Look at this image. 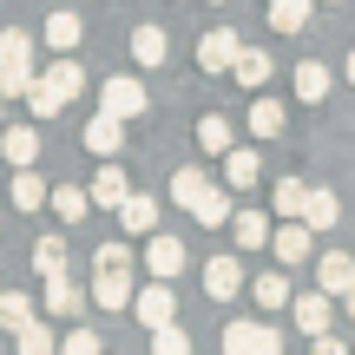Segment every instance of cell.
<instances>
[{"instance_id": "obj_35", "label": "cell", "mask_w": 355, "mask_h": 355, "mask_svg": "<svg viewBox=\"0 0 355 355\" xmlns=\"http://www.w3.org/2000/svg\"><path fill=\"white\" fill-rule=\"evenodd\" d=\"M60 105H66V99L46 86V79H33V86H26V112H33V119H60Z\"/></svg>"}, {"instance_id": "obj_40", "label": "cell", "mask_w": 355, "mask_h": 355, "mask_svg": "<svg viewBox=\"0 0 355 355\" xmlns=\"http://www.w3.org/2000/svg\"><path fill=\"white\" fill-rule=\"evenodd\" d=\"M309 343H316V355H349V349H343V343H336V336H329V329H322V336H309Z\"/></svg>"}, {"instance_id": "obj_34", "label": "cell", "mask_w": 355, "mask_h": 355, "mask_svg": "<svg viewBox=\"0 0 355 355\" xmlns=\"http://www.w3.org/2000/svg\"><path fill=\"white\" fill-rule=\"evenodd\" d=\"M250 132H257V139H277V132H283V105L270 99V92L250 105Z\"/></svg>"}, {"instance_id": "obj_46", "label": "cell", "mask_w": 355, "mask_h": 355, "mask_svg": "<svg viewBox=\"0 0 355 355\" xmlns=\"http://www.w3.org/2000/svg\"><path fill=\"white\" fill-rule=\"evenodd\" d=\"M0 296H7V290H0Z\"/></svg>"}, {"instance_id": "obj_32", "label": "cell", "mask_w": 355, "mask_h": 355, "mask_svg": "<svg viewBox=\"0 0 355 355\" xmlns=\"http://www.w3.org/2000/svg\"><path fill=\"white\" fill-rule=\"evenodd\" d=\"M13 349H20V355H60V343H53V329H46V322H26V329H13Z\"/></svg>"}, {"instance_id": "obj_9", "label": "cell", "mask_w": 355, "mask_h": 355, "mask_svg": "<svg viewBox=\"0 0 355 355\" xmlns=\"http://www.w3.org/2000/svg\"><path fill=\"white\" fill-rule=\"evenodd\" d=\"M237 46H243V40L230 33V26H211V33L198 40V66H204V73H230V66H237Z\"/></svg>"}, {"instance_id": "obj_11", "label": "cell", "mask_w": 355, "mask_h": 355, "mask_svg": "<svg viewBox=\"0 0 355 355\" xmlns=\"http://www.w3.org/2000/svg\"><path fill=\"white\" fill-rule=\"evenodd\" d=\"M40 79H46V86H53V92H60V99H66V105H73V99H79V92H86V66H79V60H73V53H53V60H46V73H40Z\"/></svg>"}, {"instance_id": "obj_43", "label": "cell", "mask_w": 355, "mask_h": 355, "mask_svg": "<svg viewBox=\"0 0 355 355\" xmlns=\"http://www.w3.org/2000/svg\"><path fill=\"white\" fill-rule=\"evenodd\" d=\"M349 79H355V53H349Z\"/></svg>"}, {"instance_id": "obj_26", "label": "cell", "mask_w": 355, "mask_h": 355, "mask_svg": "<svg viewBox=\"0 0 355 355\" xmlns=\"http://www.w3.org/2000/svg\"><path fill=\"white\" fill-rule=\"evenodd\" d=\"M165 53H171V40H165V26H139L132 33V60L152 73V66H165Z\"/></svg>"}, {"instance_id": "obj_45", "label": "cell", "mask_w": 355, "mask_h": 355, "mask_svg": "<svg viewBox=\"0 0 355 355\" xmlns=\"http://www.w3.org/2000/svg\"><path fill=\"white\" fill-rule=\"evenodd\" d=\"M316 7H322V0H316Z\"/></svg>"}, {"instance_id": "obj_44", "label": "cell", "mask_w": 355, "mask_h": 355, "mask_svg": "<svg viewBox=\"0 0 355 355\" xmlns=\"http://www.w3.org/2000/svg\"><path fill=\"white\" fill-rule=\"evenodd\" d=\"M217 7H224V0H217Z\"/></svg>"}, {"instance_id": "obj_38", "label": "cell", "mask_w": 355, "mask_h": 355, "mask_svg": "<svg viewBox=\"0 0 355 355\" xmlns=\"http://www.w3.org/2000/svg\"><path fill=\"white\" fill-rule=\"evenodd\" d=\"M152 355H191V336L178 322H165V329H152Z\"/></svg>"}, {"instance_id": "obj_15", "label": "cell", "mask_w": 355, "mask_h": 355, "mask_svg": "<svg viewBox=\"0 0 355 355\" xmlns=\"http://www.w3.org/2000/svg\"><path fill=\"white\" fill-rule=\"evenodd\" d=\"M125 198H132L125 165H112V158H105V165H99V178H92V204H99V211H119Z\"/></svg>"}, {"instance_id": "obj_2", "label": "cell", "mask_w": 355, "mask_h": 355, "mask_svg": "<svg viewBox=\"0 0 355 355\" xmlns=\"http://www.w3.org/2000/svg\"><path fill=\"white\" fill-rule=\"evenodd\" d=\"M33 79H40V66H33V33L7 26V33H0V99H26Z\"/></svg>"}, {"instance_id": "obj_28", "label": "cell", "mask_w": 355, "mask_h": 355, "mask_svg": "<svg viewBox=\"0 0 355 355\" xmlns=\"http://www.w3.org/2000/svg\"><path fill=\"white\" fill-rule=\"evenodd\" d=\"M46 204L60 211V224H79V217L92 211V191H79V184H60V191H46Z\"/></svg>"}, {"instance_id": "obj_18", "label": "cell", "mask_w": 355, "mask_h": 355, "mask_svg": "<svg viewBox=\"0 0 355 355\" xmlns=\"http://www.w3.org/2000/svg\"><path fill=\"white\" fill-rule=\"evenodd\" d=\"M257 178H263V158H257L250 145H230V152H224V184L230 191H250Z\"/></svg>"}, {"instance_id": "obj_33", "label": "cell", "mask_w": 355, "mask_h": 355, "mask_svg": "<svg viewBox=\"0 0 355 355\" xmlns=\"http://www.w3.org/2000/svg\"><path fill=\"white\" fill-rule=\"evenodd\" d=\"M40 309H33V296H20V290H7L0 296V329H26Z\"/></svg>"}, {"instance_id": "obj_42", "label": "cell", "mask_w": 355, "mask_h": 355, "mask_svg": "<svg viewBox=\"0 0 355 355\" xmlns=\"http://www.w3.org/2000/svg\"><path fill=\"white\" fill-rule=\"evenodd\" d=\"M0 125H7V99H0Z\"/></svg>"}, {"instance_id": "obj_4", "label": "cell", "mask_w": 355, "mask_h": 355, "mask_svg": "<svg viewBox=\"0 0 355 355\" xmlns=\"http://www.w3.org/2000/svg\"><path fill=\"white\" fill-rule=\"evenodd\" d=\"M132 316H139L145 329H165V322H178V296H171V283L152 277L139 296H132Z\"/></svg>"}, {"instance_id": "obj_16", "label": "cell", "mask_w": 355, "mask_h": 355, "mask_svg": "<svg viewBox=\"0 0 355 355\" xmlns=\"http://www.w3.org/2000/svg\"><path fill=\"white\" fill-rule=\"evenodd\" d=\"M79 40H86V20H79L73 7H53V13H46V46H53V53H73Z\"/></svg>"}, {"instance_id": "obj_25", "label": "cell", "mask_w": 355, "mask_h": 355, "mask_svg": "<svg viewBox=\"0 0 355 355\" xmlns=\"http://www.w3.org/2000/svg\"><path fill=\"white\" fill-rule=\"evenodd\" d=\"M198 145H204L211 158H224L230 145H237V125H230L224 112H204V119H198Z\"/></svg>"}, {"instance_id": "obj_30", "label": "cell", "mask_w": 355, "mask_h": 355, "mask_svg": "<svg viewBox=\"0 0 355 355\" xmlns=\"http://www.w3.org/2000/svg\"><path fill=\"white\" fill-rule=\"evenodd\" d=\"M40 204H46V184H40L33 165H20L13 171V211H40Z\"/></svg>"}, {"instance_id": "obj_47", "label": "cell", "mask_w": 355, "mask_h": 355, "mask_svg": "<svg viewBox=\"0 0 355 355\" xmlns=\"http://www.w3.org/2000/svg\"><path fill=\"white\" fill-rule=\"evenodd\" d=\"M349 355H355V349H349Z\"/></svg>"}, {"instance_id": "obj_19", "label": "cell", "mask_w": 355, "mask_h": 355, "mask_svg": "<svg viewBox=\"0 0 355 355\" xmlns=\"http://www.w3.org/2000/svg\"><path fill=\"white\" fill-rule=\"evenodd\" d=\"M250 296H257V309H263V316H277V309H290V277H283V270H263V277L250 283Z\"/></svg>"}, {"instance_id": "obj_24", "label": "cell", "mask_w": 355, "mask_h": 355, "mask_svg": "<svg viewBox=\"0 0 355 355\" xmlns=\"http://www.w3.org/2000/svg\"><path fill=\"white\" fill-rule=\"evenodd\" d=\"M230 237H237V250H263L270 243V217L263 211H230Z\"/></svg>"}, {"instance_id": "obj_3", "label": "cell", "mask_w": 355, "mask_h": 355, "mask_svg": "<svg viewBox=\"0 0 355 355\" xmlns=\"http://www.w3.org/2000/svg\"><path fill=\"white\" fill-rule=\"evenodd\" d=\"M224 355H283V336L270 322H224Z\"/></svg>"}, {"instance_id": "obj_37", "label": "cell", "mask_w": 355, "mask_h": 355, "mask_svg": "<svg viewBox=\"0 0 355 355\" xmlns=\"http://www.w3.org/2000/svg\"><path fill=\"white\" fill-rule=\"evenodd\" d=\"M33 270H40V277H60V270H66V243L60 237H40L33 243Z\"/></svg>"}, {"instance_id": "obj_12", "label": "cell", "mask_w": 355, "mask_h": 355, "mask_svg": "<svg viewBox=\"0 0 355 355\" xmlns=\"http://www.w3.org/2000/svg\"><path fill=\"white\" fill-rule=\"evenodd\" d=\"M237 290H243V263L237 257H211V263H204V296H211V303H230Z\"/></svg>"}, {"instance_id": "obj_20", "label": "cell", "mask_w": 355, "mask_h": 355, "mask_svg": "<svg viewBox=\"0 0 355 355\" xmlns=\"http://www.w3.org/2000/svg\"><path fill=\"white\" fill-rule=\"evenodd\" d=\"M270 66H277V60H270V46H237V66H230V73H237L250 92H263L270 86Z\"/></svg>"}, {"instance_id": "obj_6", "label": "cell", "mask_w": 355, "mask_h": 355, "mask_svg": "<svg viewBox=\"0 0 355 355\" xmlns=\"http://www.w3.org/2000/svg\"><path fill=\"white\" fill-rule=\"evenodd\" d=\"M86 152L92 158H119V152H125V119L99 105V112L86 119Z\"/></svg>"}, {"instance_id": "obj_5", "label": "cell", "mask_w": 355, "mask_h": 355, "mask_svg": "<svg viewBox=\"0 0 355 355\" xmlns=\"http://www.w3.org/2000/svg\"><path fill=\"white\" fill-rule=\"evenodd\" d=\"M99 105H105V112H119V119L132 125V119H139L152 99H145V79H132V73H112V79L99 86Z\"/></svg>"}, {"instance_id": "obj_23", "label": "cell", "mask_w": 355, "mask_h": 355, "mask_svg": "<svg viewBox=\"0 0 355 355\" xmlns=\"http://www.w3.org/2000/svg\"><path fill=\"white\" fill-rule=\"evenodd\" d=\"M303 224H309V230H329V224H343V204H336V191L309 184V198H303Z\"/></svg>"}, {"instance_id": "obj_14", "label": "cell", "mask_w": 355, "mask_h": 355, "mask_svg": "<svg viewBox=\"0 0 355 355\" xmlns=\"http://www.w3.org/2000/svg\"><path fill=\"white\" fill-rule=\"evenodd\" d=\"M112 217H119V224L132 230V237H152V230H158V198H145V191H132V198L119 204Z\"/></svg>"}, {"instance_id": "obj_8", "label": "cell", "mask_w": 355, "mask_h": 355, "mask_svg": "<svg viewBox=\"0 0 355 355\" xmlns=\"http://www.w3.org/2000/svg\"><path fill=\"white\" fill-rule=\"evenodd\" d=\"M270 250H277V263L303 270V263H309V250H316V243H309V224H303V217H290L283 230H270Z\"/></svg>"}, {"instance_id": "obj_7", "label": "cell", "mask_w": 355, "mask_h": 355, "mask_svg": "<svg viewBox=\"0 0 355 355\" xmlns=\"http://www.w3.org/2000/svg\"><path fill=\"white\" fill-rule=\"evenodd\" d=\"M145 270L171 283L178 270H184V237H171V230H152V237H145Z\"/></svg>"}, {"instance_id": "obj_31", "label": "cell", "mask_w": 355, "mask_h": 355, "mask_svg": "<svg viewBox=\"0 0 355 355\" xmlns=\"http://www.w3.org/2000/svg\"><path fill=\"white\" fill-rule=\"evenodd\" d=\"M204 191H211V171H198V165H184V171L171 178V204H184V211L204 198Z\"/></svg>"}, {"instance_id": "obj_39", "label": "cell", "mask_w": 355, "mask_h": 355, "mask_svg": "<svg viewBox=\"0 0 355 355\" xmlns=\"http://www.w3.org/2000/svg\"><path fill=\"white\" fill-rule=\"evenodd\" d=\"M60 355H105V349H99V336H92V329H73L60 343Z\"/></svg>"}, {"instance_id": "obj_29", "label": "cell", "mask_w": 355, "mask_h": 355, "mask_svg": "<svg viewBox=\"0 0 355 355\" xmlns=\"http://www.w3.org/2000/svg\"><path fill=\"white\" fill-rule=\"evenodd\" d=\"M230 211H237V204H230V191H217V184L204 191L198 204H191V217H198V224H211V230H217V224H230Z\"/></svg>"}, {"instance_id": "obj_17", "label": "cell", "mask_w": 355, "mask_h": 355, "mask_svg": "<svg viewBox=\"0 0 355 355\" xmlns=\"http://www.w3.org/2000/svg\"><path fill=\"white\" fill-rule=\"evenodd\" d=\"M40 309H46V316H79V309H86V290L60 270V277H46V303Z\"/></svg>"}, {"instance_id": "obj_36", "label": "cell", "mask_w": 355, "mask_h": 355, "mask_svg": "<svg viewBox=\"0 0 355 355\" xmlns=\"http://www.w3.org/2000/svg\"><path fill=\"white\" fill-rule=\"evenodd\" d=\"M303 198H309V184H303V178H283L270 204H277V217H303Z\"/></svg>"}, {"instance_id": "obj_41", "label": "cell", "mask_w": 355, "mask_h": 355, "mask_svg": "<svg viewBox=\"0 0 355 355\" xmlns=\"http://www.w3.org/2000/svg\"><path fill=\"white\" fill-rule=\"evenodd\" d=\"M343 309H349V316H355V283H349V290H343Z\"/></svg>"}, {"instance_id": "obj_21", "label": "cell", "mask_w": 355, "mask_h": 355, "mask_svg": "<svg viewBox=\"0 0 355 355\" xmlns=\"http://www.w3.org/2000/svg\"><path fill=\"white\" fill-rule=\"evenodd\" d=\"M349 283H355V257H349V250H329V257H322V263H316V290L343 296Z\"/></svg>"}, {"instance_id": "obj_27", "label": "cell", "mask_w": 355, "mask_h": 355, "mask_svg": "<svg viewBox=\"0 0 355 355\" xmlns=\"http://www.w3.org/2000/svg\"><path fill=\"white\" fill-rule=\"evenodd\" d=\"M270 26H277V33H303L309 26V13H316V0H270Z\"/></svg>"}, {"instance_id": "obj_1", "label": "cell", "mask_w": 355, "mask_h": 355, "mask_svg": "<svg viewBox=\"0 0 355 355\" xmlns=\"http://www.w3.org/2000/svg\"><path fill=\"white\" fill-rule=\"evenodd\" d=\"M132 250L125 243H99L92 250V303L99 309H132Z\"/></svg>"}, {"instance_id": "obj_13", "label": "cell", "mask_w": 355, "mask_h": 355, "mask_svg": "<svg viewBox=\"0 0 355 355\" xmlns=\"http://www.w3.org/2000/svg\"><path fill=\"white\" fill-rule=\"evenodd\" d=\"M33 158H40V132L33 125H7L0 132V165L20 171V165H33Z\"/></svg>"}, {"instance_id": "obj_10", "label": "cell", "mask_w": 355, "mask_h": 355, "mask_svg": "<svg viewBox=\"0 0 355 355\" xmlns=\"http://www.w3.org/2000/svg\"><path fill=\"white\" fill-rule=\"evenodd\" d=\"M290 316L303 336H322L336 322V303H329V290H309V296H290Z\"/></svg>"}, {"instance_id": "obj_22", "label": "cell", "mask_w": 355, "mask_h": 355, "mask_svg": "<svg viewBox=\"0 0 355 355\" xmlns=\"http://www.w3.org/2000/svg\"><path fill=\"white\" fill-rule=\"evenodd\" d=\"M329 86H336V79H329V66H322V60H303V66H296V99H303V105H322V99H329Z\"/></svg>"}]
</instances>
